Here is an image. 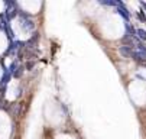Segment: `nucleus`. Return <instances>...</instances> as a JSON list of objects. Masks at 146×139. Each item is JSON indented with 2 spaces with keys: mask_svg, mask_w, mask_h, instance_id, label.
Listing matches in <instances>:
<instances>
[{
  "mask_svg": "<svg viewBox=\"0 0 146 139\" xmlns=\"http://www.w3.org/2000/svg\"><path fill=\"white\" fill-rule=\"evenodd\" d=\"M19 16H20V28H22L25 32H31V31L35 29V22L32 21V17L28 13L20 10L19 12Z\"/></svg>",
  "mask_w": 146,
  "mask_h": 139,
  "instance_id": "nucleus-1",
  "label": "nucleus"
},
{
  "mask_svg": "<svg viewBox=\"0 0 146 139\" xmlns=\"http://www.w3.org/2000/svg\"><path fill=\"white\" fill-rule=\"evenodd\" d=\"M116 7H117V13L124 19V21H129V17H130V13H129V10L126 9V6H124V3L123 2H120V0H117L116 2Z\"/></svg>",
  "mask_w": 146,
  "mask_h": 139,
  "instance_id": "nucleus-2",
  "label": "nucleus"
},
{
  "mask_svg": "<svg viewBox=\"0 0 146 139\" xmlns=\"http://www.w3.org/2000/svg\"><path fill=\"white\" fill-rule=\"evenodd\" d=\"M23 47H25V42H22V41H16V42H12L6 54H12V55H13V54L19 52V51H20V48H23Z\"/></svg>",
  "mask_w": 146,
  "mask_h": 139,
  "instance_id": "nucleus-3",
  "label": "nucleus"
},
{
  "mask_svg": "<svg viewBox=\"0 0 146 139\" xmlns=\"http://www.w3.org/2000/svg\"><path fill=\"white\" fill-rule=\"evenodd\" d=\"M130 58L135 59V61H137V63H146V54L143 51H139V49H133Z\"/></svg>",
  "mask_w": 146,
  "mask_h": 139,
  "instance_id": "nucleus-4",
  "label": "nucleus"
},
{
  "mask_svg": "<svg viewBox=\"0 0 146 139\" xmlns=\"http://www.w3.org/2000/svg\"><path fill=\"white\" fill-rule=\"evenodd\" d=\"M38 39H39V33H38V32H35V33L32 35V38L29 39V41H28V42H25V48H28V49L35 48V47H36V44H38Z\"/></svg>",
  "mask_w": 146,
  "mask_h": 139,
  "instance_id": "nucleus-5",
  "label": "nucleus"
},
{
  "mask_svg": "<svg viewBox=\"0 0 146 139\" xmlns=\"http://www.w3.org/2000/svg\"><path fill=\"white\" fill-rule=\"evenodd\" d=\"M10 77H12V74H10L9 68L5 67V70H3V75H2V80H0V84L7 86V83H9V80H10Z\"/></svg>",
  "mask_w": 146,
  "mask_h": 139,
  "instance_id": "nucleus-6",
  "label": "nucleus"
},
{
  "mask_svg": "<svg viewBox=\"0 0 146 139\" xmlns=\"http://www.w3.org/2000/svg\"><path fill=\"white\" fill-rule=\"evenodd\" d=\"M120 54L123 55V57H126V58H130L132 57V52H133V48H130V47H120Z\"/></svg>",
  "mask_w": 146,
  "mask_h": 139,
  "instance_id": "nucleus-7",
  "label": "nucleus"
},
{
  "mask_svg": "<svg viewBox=\"0 0 146 139\" xmlns=\"http://www.w3.org/2000/svg\"><path fill=\"white\" fill-rule=\"evenodd\" d=\"M124 26H126V32H127V35H129V36H132V38H135V35H136V29L133 28V25L126 23Z\"/></svg>",
  "mask_w": 146,
  "mask_h": 139,
  "instance_id": "nucleus-8",
  "label": "nucleus"
},
{
  "mask_svg": "<svg viewBox=\"0 0 146 139\" xmlns=\"http://www.w3.org/2000/svg\"><path fill=\"white\" fill-rule=\"evenodd\" d=\"M136 35L139 36L140 41H146V31L145 29H136Z\"/></svg>",
  "mask_w": 146,
  "mask_h": 139,
  "instance_id": "nucleus-9",
  "label": "nucleus"
},
{
  "mask_svg": "<svg viewBox=\"0 0 146 139\" xmlns=\"http://www.w3.org/2000/svg\"><path fill=\"white\" fill-rule=\"evenodd\" d=\"M17 68H19V64H17L16 61H13V63L10 64V67H9V71H10V74L13 75V74L16 72V70H17Z\"/></svg>",
  "mask_w": 146,
  "mask_h": 139,
  "instance_id": "nucleus-10",
  "label": "nucleus"
},
{
  "mask_svg": "<svg viewBox=\"0 0 146 139\" xmlns=\"http://www.w3.org/2000/svg\"><path fill=\"white\" fill-rule=\"evenodd\" d=\"M100 3L104 5V6H116L114 0H100Z\"/></svg>",
  "mask_w": 146,
  "mask_h": 139,
  "instance_id": "nucleus-11",
  "label": "nucleus"
},
{
  "mask_svg": "<svg viewBox=\"0 0 146 139\" xmlns=\"http://www.w3.org/2000/svg\"><path fill=\"white\" fill-rule=\"evenodd\" d=\"M6 88H7V86H3V84H0V98H3V97H5Z\"/></svg>",
  "mask_w": 146,
  "mask_h": 139,
  "instance_id": "nucleus-12",
  "label": "nucleus"
},
{
  "mask_svg": "<svg viewBox=\"0 0 146 139\" xmlns=\"http://www.w3.org/2000/svg\"><path fill=\"white\" fill-rule=\"evenodd\" d=\"M137 17H139V21H140V22H146V15H145L142 10L137 13Z\"/></svg>",
  "mask_w": 146,
  "mask_h": 139,
  "instance_id": "nucleus-13",
  "label": "nucleus"
},
{
  "mask_svg": "<svg viewBox=\"0 0 146 139\" xmlns=\"http://www.w3.org/2000/svg\"><path fill=\"white\" fill-rule=\"evenodd\" d=\"M22 72H23V68H22V67H19V68L16 70V72L13 74V77H16V78H19L20 75H22Z\"/></svg>",
  "mask_w": 146,
  "mask_h": 139,
  "instance_id": "nucleus-14",
  "label": "nucleus"
},
{
  "mask_svg": "<svg viewBox=\"0 0 146 139\" xmlns=\"http://www.w3.org/2000/svg\"><path fill=\"white\" fill-rule=\"evenodd\" d=\"M33 65H35V63H26L25 68H26V70H31V68H33Z\"/></svg>",
  "mask_w": 146,
  "mask_h": 139,
  "instance_id": "nucleus-15",
  "label": "nucleus"
},
{
  "mask_svg": "<svg viewBox=\"0 0 146 139\" xmlns=\"http://www.w3.org/2000/svg\"><path fill=\"white\" fill-rule=\"evenodd\" d=\"M140 5H142V7H145V9H146V2H140Z\"/></svg>",
  "mask_w": 146,
  "mask_h": 139,
  "instance_id": "nucleus-16",
  "label": "nucleus"
}]
</instances>
